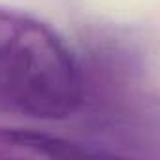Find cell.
Wrapping results in <instances>:
<instances>
[{
  "label": "cell",
  "instance_id": "cell-2",
  "mask_svg": "<svg viewBox=\"0 0 160 160\" xmlns=\"http://www.w3.org/2000/svg\"><path fill=\"white\" fill-rule=\"evenodd\" d=\"M100 149L34 130L0 128V158H83L102 156Z\"/></svg>",
  "mask_w": 160,
  "mask_h": 160
},
{
  "label": "cell",
  "instance_id": "cell-1",
  "mask_svg": "<svg viewBox=\"0 0 160 160\" xmlns=\"http://www.w3.org/2000/svg\"><path fill=\"white\" fill-rule=\"evenodd\" d=\"M85 98L77 57L47 23L0 8V111L60 121Z\"/></svg>",
  "mask_w": 160,
  "mask_h": 160
}]
</instances>
